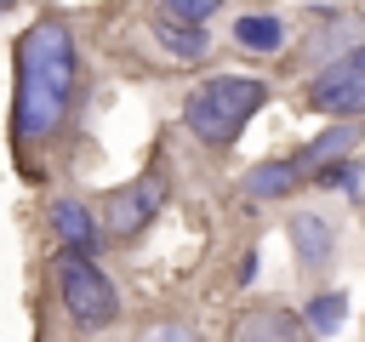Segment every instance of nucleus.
Wrapping results in <instances>:
<instances>
[{"mask_svg": "<svg viewBox=\"0 0 365 342\" xmlns=\"http://www.w3.org/2000/svg\"><path fill=\"white\" fill-rule=\"evenodd\" d=\"M359 142V125L354 120H336L331 131H319L308 148H297V165L314 177V171H325V165H336V160H348V148Z\"/></svg>", "mask_w": 365, "mask_h": 342, "instance_id": "9b49d317", "label": "nucleus"}, {"mask_svg": "<svg viewBox=\"0 0 365 342\" xmlns=\"http://www.w3.org/2000/svg\"><path fill=\"white\" fill-rule=\"evenodd\" d=\"M302 103L314 114H331V120H359L365 114V46H348V51L325 57V68L308 80Z\"/></svg>", "mask_w": 365, "mask_h": 342, "instance_id": "20e7f679", "label": "nucleus"}, {"mask_svg": "<svg viewBox=\"0 0 365 342\" xmlns=\"http://www.w3.org/2000/svg\"><path fill=\"white\" fill-rule=\"evenodd\" d=\"M308 325L291 314V308H274V302H257L234 319V342H302Z\"/></svg>", "mask_w": 365, "mask_h": 342, "instance_id": "6e6552de", "label": "nucleus"}, {"mask_svg": "<svg viewBox=\"0 0 365 342\" xmlns=\"http://www.w3.org/2000/svg\"><path fill=\"white\" fill-rule=\"evenodd\" d=\"M160 11L177 17V23H200V28H205V17L222 11V0H160Z\"/></svg>", "mask_w": 365, "mask_h": 342, "instance_id": "4468645a", "label": "nucleus"}, {"mask_svg": "<svg viewBox=\"0 0 365 342\" xmlns=\"http://www.w3.org/2000/svg\"><path fill=\"white\" fill-rule=\"evenodd\" d=\"M6 6H11V0H0V11H6Z\"/></svg>", "mask_w": 365, "mask_h": 342, "instance_id": "a211bd4d", "label": "nucleus"}, {"mask_svg": "<svg viewBox=\"0 0 365 342\" xmlns=\"http://www.w3.org/2000/svg\"><path fill=\"white\" fill-rule=\"evenodd\" d=\"M257 108H268V86L251 74H211L182 97V125L205 142V148H234L240 131L257 120Z\"/></svg>", "mask_w": 365, "mask_h": 342, "instance_id": "f03ea898", "label": "nucleus"}, {"mask_svg": "<svg viewBox=\"0 0 365 342\" xmlns=\"http://www.w3.org/2000/svg\"><path fill=\"white\" fill-rule=\"evenodd\" d=\"M51 279H57V302H63V314H68L74 331L91 336V331H108V325L120 319V291H114V279H108L91 256H68V251H57Z\"/></svg>", "mask_w": 365, "mask_h": 342, "instance_id": "7ed1b4c3", "label": "nucleus"}, {"mask_svg": "<svg viewBox=\"0 0 365 342\" xmlns=\"http://www.w3.org/2000/svg\"><path fill=\"white\" fill-rule=\"evenodd\" d=\"M342 319H348V291H314L308 308H302V325H308L314 336H336Z\"/></svg>", "mask_w": 365, "mask_h": 342, "instance_id": "ddd939ff", "label": "nucleus"}, {"mask_svg": "<svg viewBox=\"0 0 365 342\" xmlns=\"http://www.w3.org/2000/svg\"><path fill=\"white\" fill-rule=\"evenodd\" d=\"M297 182H308V171L297 165V154H279V160H262V165H251L245 171V200H285Z\"/></svg>", "mask_w": 365, "mask_h": 342, "instance_id": "1a4fd4ad", "label": "nucleus"}, {"mask_svg": "<svg viewBox=\"0 0 365 342\" xmlns=\"http://www.w3.org/2000/svg\"><path fill=\"white\" fill-rule=\"evenodd\" d=\"M285 239H291L302 274H319V268H331V256H336V228H331V217H319V211H297V217L285 222Z\"/></svg>", "mask_w": 365, "mask_h": 342, "instance_id": "0eeeda50", "label": "nucleus"}, {"mask_svg": "<svg viewBox=\"0 0 365 342\" xmlns=\"http://www.w3.org/2000/svg\"><path fill=\"white\" fill-rule=\"evenodd\" d=\"M80 97V46L63 17H40L11 46V148H46L74 120Z\"/></svg>", "mask_w": 365, "mask_h": 342, "instance_id": "f257e3e1", "label": "nucleus"}, {"mask_svg": "<svg viewBox=\"0 0 365 342\" xmlns=\"http://www.w3.org/2000/svg\"><path fill=\"white\" fill-rule=\"evenodd\" d=\"M234 40L245 51H279L285 46V17L279 11H245V17H234Z\"/></svg>", "mask_w": 365, "mask_h": 342, "instance_id": "f8f14e48", "label": "nucleus"}, {"mask_svg": "<svg viewBox=\"0 0 365 342\" xmlns=\"http://www.w3.org/2000/svg\"><path fill=\"white\" fill-rule=\"evenodd\" d=\"M46 222H51V234H57V245L68 251V256H103V217H91V205L86 200H74V194H57L51 205H46Z\"/></svg>", "mask_w": 365, "mask_h": 342, "instance_id": "423d86ee", "label": "nucleus"}, {"mask_svg": "<svg viewBox=\"0 0 365 342\" xmlns=\"http://www.w3.org/2000/svg\"><path fill=\"white\" fill-rule=\"evenodd\" d=\"M148 34L165 46V57H177V63H200L205 51H211V34L200 28V23H177V17H148Z\"/></svg>", "mask_w": 365, "mask_h": 342, "instance_id": "9d476101", "label": "nucleus"}, {"mask_svg": "<svg viewBox=\"0 0 365 342\" xmlns=\"http://www.w3.org/2000/svg\"><path fill=\"white\" fill-rule=\"evenodd\" d=\"M359 205H365V194H359Z\"/></svg>", "mask_w": 365, "mask_h": 342, "instance_id": "6ab92c4d", "label": "nucleus"}, {"mask_svg": "<svg viewBox=\"0 0 365 342\" xmlns=\"http://www.w3.org/2000/svg\"><path fill=\"white\" fill-rule=\"evenodd\" d=\"M137 342H200V336H194L188 325H177V319H171V325H154V331H143Z\"/></svg>", "mask_w": 365, "mask_h": 342, "instance_id": "dca6fc26", "label": "nucleus"}, {"mask_svg": "<svg viewBox=\"0 0 365 342\" xmlns=\"http://www.w3.org/2000/svg\"><path fill=\"white\" fill-rule=\"evenodd\" d=\"M314 182H325V188H359V160H336V165L314 171Z\"/></svg>", "mask_w": 365, "mask_h": 342, "instance_id": "2eb2a0df", "label": "nucleus"}, {"mask_svg": "<svg viewBox=\"0 0 365 342\" xmlns=\"http://www.w3.org/2000/svg\"><path fill=\"white\" fill-rule=\"evenodd\" d=\"M234 279H240V285H251V279H257V251H245V256H240V274H234Z\"/></svg>", "mask_w": 365, "mask_h": 342, "instance_id": "f3484780", "label": "nucleus"}, {"mask_svg": "<svg viewBox=\"0 0 365 342\" xmlns=\"http://www.w3.org/2000/svg\"><path fill=\"white\" fill-rule=\"evenodd\" d=\"M160 200H165V182H160L154 171H143V177L120 182V188L103 200V234H108V239H137V234L154 222Z\"/></svg>", "mask_w": 365, "mask_h": 342, "instance_id": "39448f33", "label": "nucleus"}]
</instances>
